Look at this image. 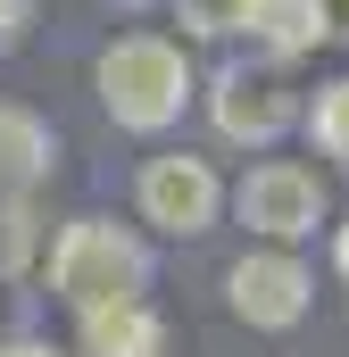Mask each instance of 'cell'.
Returning <instances> with one entry per match:
<instances>
[{
    "mask_svg": "<svg viewBox=\"0 0 349 357\" xmlns=\"http://www.w3.org/2000/svg\"><path fill=\"white\" fill-rule=\"evenodd\" d=\"M42 158H50V133L34 116H0V175L25 183V175H42Z\"/></svg>",
    "mask_w": 349,
    "mask_h": 357,
    "instance_id": "9c48e42d",
    "label": "cell"
},
{
    "mask_svg": "<svg viewBox=\"0 0 349 357\" xmlns=\"http://www.w3.org/2000/svg\"><path fill=\"white\" fill-rule=\"evenodd\" d=\"M291 116H299V100H291V75L283 67H233L225 84H216V133L225 142H283L291 133Z\"/></svg>",
    "mask_w": 349,
    "mask_h": 357,
    "instance_id": "277c9868",
    "label": "cell"
},
{
    "mask_svg": "<svg viewBox=\"0 0 349 357\" xmlns=\"http://www.w3.org/2000/svg\"><path fill=\"white\" fill-rule=\"evenodd\" d=\"M308 133L333 150V158H349V84H333V91H316V116H308Z\"/></svg>",
    "mask_w": 349,
    "mask_h": 357,
    "instance_id": "30bf717a",
    "label": "cell"
},
{
    "mask_svg": "<svg viewBox=\"0 0 349 357\" xmlns=\"http://www.w3.org/2000/svg\"><path fill=\"white\" fill-rule=\"evenodd\" d=\"M174 17H183L191 33H233V25L250 17V0H174Z\"/></svg>",
    "mask_w": 349,
    "mask_h": 357,
    "instance_id": "8fae6325",
    "label": "cell"
},
{
    "mask_svg": "<svg viewBox=\"0 0 349 357\" xmlns=\"http://www.w3.org/2000/svg\"><path fill=\"white\" fill-rule=\"evenodd\" d=\"M341 274H349V225H341Z\"/></svg>",
    "mask_w": 349,
    "mask_h": 357,
    "instance_id": "4fadbf2b",
    "label": "cell"
},
{
    "mask_svg": "<svg viewBox=\"0 0 349 357\" xmlns=\"http://www.w3.org/2000/svg\"><path fill=\"white\" fill-rule=\"evenodd\" d=\"M316 216H325V183L308 175V167H291V158H266L242 175V225L266 233V241H299V233H316Z\"/></svg>",
    "mask_w": 349,
    "mask_h": 357,
    "instance_id": "3957f363",
    "label": "cell"
},
{
    "mask_svg": "<svg viewBox=\"0 0 349 357\" xmlns=\"http://www.w3.org/2000/svg\"><path fill=\"white\" fill-rule=\"evenodd\" d=\"M8 357H50V349H8Z\"/></svg>",
    "mask_w": 349,
    "mask_h": 357,
    "instance_id": "5bb4252c",
    "label": "cell"
},
{
    "mask_svg": "<svg viewBox=\"0 0 349 357\" xmlns=\"http://www.w3.org/2000/svg\"><path fill=\"white\" fill-rule=\"evenodd\" d=\"M183 50L158 42V33H125V42H108L100 50V108L117 116V125H133V133H158L183 116Z\"/></svg>",
    "mask_w": 349,
    "mask_h": 357,
    "instance_id": "7a4b0ae2",
    "label": "cell"
},
{
    "mask_svg": "<svg viewBox=\"0 0 349 357\" xmlns=\"http://www.w3.org/2000/svg\"><path fill=\"white\" fill-rule=\"evenodd\" d=\"M250 33H258L274 59H299V50H316L333 25H325V0H250V17H242Z\"/></svg>",
    "mask_w": 349,
    "mask_h": 357,
    "instance_id": "52a82bcc",
    "label": "cell"
},
{
    "mask_svg": "<svg viewBox=\"0 0 349 357\" xmlns=\"http://www.w3.org/2000/svg\"><path fill=\"white\" fill-rule=\"evenodd\" d=\"M50 282H59V299L75 307V316H100V307H125V299H142V282H150V258H142V241L133 233H117V225H67L59 233V250H50Z\"/></svg>",
    "mask_w": 349,
    "mask_h": 357,
    "instance_id": "6da1fadb",
    "label": "cell"
},
{
    "mask_svg": "<svg viewBox=\"0 0 349 357\" xmlns=\"http://www.w3.org/2000/svg\"><path fill=\"white\" fill-rule=\"evenodd\" d=\"M216 175H208V158H150L142 167V216L150 225H167V233H208L216 225Z\"/></svg>",
    "mask_w": 349,
    "mask_h": 357,
    "instance_id": "5b68a950",
    "label": "cell"
},
{
    "mask_svg": "<svg viewBox=\"0 0 349 357\" xmlns=\"http://www.w3.org/2000/svg\"><path fill=\"white\" fill-rule=\"evenodd\" d=\"M225 291H233V316L242 324H266V333H283V324L308 316V274L291 266V258H242V266L225 274Z\"/></svg>",
    "mask_w": 349,
    "mask_h": 357,
    "instance_id": "8992f818",
    "label": "cell"
},
{
    "mask_svg": "<svg viewBox=\"0 0 349 357\" xmlns=\"http://www.w3.org/2000/svg\"><path fill=\"white\" fill-rule=\"evenodd\" d=\"M84 349L91 357H158V316H150L142 299L100 307V316H84Z\"/></svg>",
    "mask_w": 349,
    "mask_h": 357,
    "instance_id": "ba28073f",
    "label": "cell"
},
{
    "mask_svg": "<svg viewBox=\"0 0 349 357\" xmlns=\"http://www.w3.org/2000/svg\"><path fill=\"white\" fill-rule=\"evenodd\" d=\"M17 25H25V0H0V50L17 42Z\"/></svg>",
    "mask_w": 349,
    "mask_h": 357,
    "instance_id": "7c38bea8",
    "label": "cell"
}]
</instances>
